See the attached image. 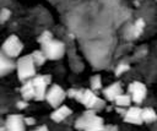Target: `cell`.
Listing matches in <instances>:
<instances>
[{"instance_id":"obj_1","label":"cell","mask_w":157,"mask_h":131,"mask_svg":"<svg viewBox=\"0 0 157 131\" xmlns=\"http://www.w3.org/2000/svg\"><path fill=\"white\" fill-rule=\"evenodd\" d=\"M75 100L81 103L86 109H93L96 111H98L105 107V102L103 99L98 98L96 92L92 91L91 88L90 89L88 88H80L77 91L76 97H75Z\"/></svg>"},{"instance_id":"obj_2","label":"cell","mask_w":157,"mask_h":131,"mask_svg":"<svg viewBox=\"0 0 157 131\" xmlns=\"http://www.w3.org/2000/svg\"><path fill=\"white\" fill-rule=\"evenodd\" d=\"M16 71L17 77L20 81L25 82L27 80H32L37 72H36V64L33 61L32 55H23L20 56L16 61Z\"/></svg>"},{"instance_id":"obj_3","label":"cell","mask_w":157,"mask_h":131,"mask_svg":"<svg viewBox=\"0 0 157 131\" xmlns=\"http://www.w3.org/2000/svg\"><path fill=\"white\" fill-rule=\"evenodd\" d=\"M40 49L43 50L48 60H59L65 54V44L55 38L40 44Z\"/></svg>"},{"instance_id":"obj_4","label":"cell","mask_w":157,"mask_h":131,"mask_svg":"<svg viewBox=\"0 0 157 131\" xmlns=\"http://www.w3.org/2000/svg\"><path fill=\"white\" fill-rule=\"evenodd\" d=\"M22 50H23V43L21 42V39L16 34L9 36L1 47V51L11 59L18 58Z\"/></svg>"},{"instance_id":"obj_5","label":"cell","mask_w":157,"mask_h":131,"mask_svg":"<svg viewBox=\"0 0 157 131\" xmlns=\"http://www.w3.org/2000/svg\"><path fill=\"white\" fill-rule=\"evenodd\" d=\"M66 97H67V95H66V91H64L61 86H59V84H56V83H53V84L49 87L48 92H47L45 100L48 102V104H49L52 108L56 109V108H59L60 105H63V102H64V99H65Z\"/></svg>"},{"instance_id":"obj_6","label":"cell","mask_w":157,"mask_h":131,"mask_svg":"<svg viewBox=\"0 0 157 131\" xmlns=\"http://www.w3.org/2000/svg\"><path fill=\"white\" fill-rule=\"evenodd\" d=\"M52 81L50 75H36L32 78L34 89H36V100H45V95L48 92V86Z\"/></svg>"},{"instance_id":"obj_7","label":"cell","mask_w":157,"mask_h":131,"mask_svg":"<svg viewBox=\"0 0 157 131\" xmlns=\"http://www.w3.org/2000/svg\"><path fill=\"white\" fill-rule=\"evenodd\" d=\"M128 91L130 93V97L132 99L134 103H136V105L141 104L144 102V99L146 98V93H147V88L145 86V83L139 82V81H134L129 84Z\"/></svg>"},{"instance_id":"obj_8","label":"cell","mask_w":157,"mask_h":131,"mask_svg":"<svg viewBox=\"0 0 157 131\" xmlns=\"http://www.w3.org/2000/svg\"><path fill=\"white\" fill-rule=\"evenodd\" d=\"M6 131H26L25 116L22 114H10L7 115L5 122Z\"/></svg>"},{"instance_id":"obj_9","label":"cell","mask_w":157,"mask_h":131,"mask_svg":"<svg viewBox=\"0 0 157 131\" xmlns=\"http://www.w3.org/2000/svg\"><path fill=\"white\" fill-rule=\"evenodd\" d=\"M141 113H142V108H140L139 105L129 107L124 115V121L128 124H132V125H141L144 124Z\"/></svg>"},{"instance_id":"obj_10","label":"cell","mask_w":157,"mask_h":131,"mask_svg":"<svg viewBox=\"0 0 157 131\" xmlns=\"http://www.w3.org/2000/svg\"><path fill=\"white\" fill-rule=\"evenodd\" d=\"M96 115H97V114H96V110H93V109H87L86 111H83V114H82L80 118L76 119V121H75V129H76V130H82V131H85V130L87 129V126L92 122V120L94 119Z\"/></svg>"},{"instance_id":"obj_11","label":"cell","mask_w":157,"mask_h":131,"mask_svg":"<svg viewBox=\"0 0 157 131\" xmlns=\"http://www.w3.org/2000/svg\"><path fill=\"white\" fill-rule=\"evenodd\" d=\"M103 95L105 99L110 100V102H114V99L123 93V88H121V83L118 81V82H113L110 83L109 86H107L105 88H103Z\"/></svg>"},{"instance_id":"obj_12","label":"cell","mask_w":157,"mask_h":131,"mask_svg":"<svg viewBox=\"0 0 157 131\" xmlns=\"http://www.w3.org/2000/svg\"><path fill=\"white\" fill-rule=\"evenodd\" d=\"M71 114H72V110L67 105H60L59 108L54 109V111L50 114V119L54 122H61Z\"/></svg>"},{"instance_id":"obj_13","label":"cell","mask_w":157,"mask_h":131,"mask_svg":"<svg viewBox=\"0 0 157 131\" xmlns=\"http://www.w3.org/2000/svg\"><path fill=\"white\" fill-rule=\"evenodd\" d=\"M21 95L23 98V100H31V99H34L36 97V89H34V86H33V82L32 80H27L23 82L22 87H21Z\"/></svg>"},{"instance_id":"obj_14","label":"cell","mask_w":157,"mask_h":131,"mask_svg":"<svg viewBox=\"0 0 157 131\" xmlns=\"http://www.w3.org/2000/svg\"><path fill=\"white\" fill-rule=\"evenodd\" d=\"M13 69H16V62H13L11 60V58H9L7 55H5L1 51V54H0V71H1V75L5 76L7 72L12 71Z\"/></svg>"},{"instance_id":"obj_15","label":"cell","mask_w":157,"mask_h":131,"mask_svg":"<svg viewBox=\"0 0 157 131\" xmlns=\"http://www.w3.org/2000/svg\"><path fill=\"white\" fill-rule=\"evenodd\" d=\"M141 116H142V121L146 122V124H152V122H155L157 120V113L151 107L142 108Z\"/></svg>"},{"instance_id":"obj_16","label":"cell","mask_w":157,"mask_h":131,"mask_svg":"<svg viewBox=\"0 0 157 131\" xmlns=\"http://www.w3.org/2000/svg\"><path fill=\"white\" fill-rule=\"evenodd\" d=\"M132 99L130 97V94H126V93H121L119 94L115 99H114V103L117 107H121V108H126V107H130Z\"/></svg>"},{"instance_id":"obj_17","label":"cell","mask_w":157,"mask_h":131,"mask_svg":"<svg viewBox=\"0 0 157 131\" xmlns=\"http://www.w3.org/2000/svg\"><path fill=\"white\" fill-rule=\"evenodd\" d=\"M31 55H32V58H33V61H34L36 66H42V65H44V62L48 60L42 49H40V50H33Z\"/></svg>"},{"instance_id":"obj_18","label":"cell","mask_w":157,"mask_h":131,"mask_svg":"<svg viewBox=\"0 0 157 131\" xmlns=\"http://www.w3.org/2000/svg\"><path fill=\"white\" fill-rule=\"evenodd\" d=\"M90 84H91V89L92 91H94V92L99 91L102 88V77H101V75L97 73V75L92 76L91 81H90Z\"/></svg>"},{"instance_id":"obj_19","label":"cell","mask_w":157,"mask_h":131,"mask_svg":"<svg viewBox=\"0 0 157 131\" xmlns=\"http://www.w3.org/2000/svg\"><path fill=\"white\" fill-rule=\"evenodd\" d=\"M53 38H54V37H53V33H52L50 31H43V32L40 33V36L37 38V42H38L39 44H43V43H45V42L53 39Z\"/></svg>"},{"instance_id":"obj_20","label":"cell","mask_w":157,"mask_h":131,"mask_svg":"<svg viewBox=\"0 0 157 131\" xmlns=\"http://www.w3.org/2000/svg\"><path fill=\"white\" fill-rule=\"evenodd\" d=\"M145 28V21L142 18H139L135 21V24H134V32H135V36H139Z\"/></svg>"},{"instance_id":"obj_21","label":"cell","mask_w":157,"mask_h":131,"mask_svg":"<svg viewBox=\"0 0 157 131\" xmlns=\"http://www.w3.org/2000/svg\"><path fill=\"white\" fill-rule=\"evenodd\" d=\"M128 70H129V65H128L126 62H120V64H118V66L115 67L114 75H115V76H120V75H123L124 72H126Z\"/></svg>"},{"instance_id":"obj_22","label":"cell","mask_w":157,"mask_h":131,"mask_svg":"<svg viewBox=\"0 0 157 131\" xmlns=\"http://www.w3.org/2000/svg\"><path fill=\"white\" fill-rule=\"evenodd\" d=\"M10 16H11V11L9 9H2L1 10V13H0V21H1V23L6 22L10 18Z\"/></svg>"},{"instance_id":"obj_23","label":"cell","mask_w":157,"mask_h":131,"mask_svg":"<svg viewBox=\"0 0 157 131\" xmlns=\"http://www.w3.org/2000/svg\"><path fill=\"white\" fill-rule=\"evenodd\" d=\"M77 88H69L67 91H66V95L69 97V98H72V99H75V97H76V94H77Z\"/></svg>"},{"instance_id":"obj_24","label":"cell","mask_w":157,"mask_h":131,"mask_svg":"<svg viewBox=\"0 0 157 131\" xmlns=\"http://www.w3.org/2000/svg\"><path fill=\"white\" fill-rule=\"evenodd\" d=\"M28 107V102L27 100H18L17 103H16V108L17 109H25V108H27Z\"/></svg>"},{"instance_id":"obj_25","label":"cell","mask_w":157,"mask_h":131,"mask_svg":"<svg viewBox=\"0 0 157 131\" xmlns=\"http://www.w3.org/2000/svg\"><path fill=\"white\" fill-rule=\"evenodd\" d=\"M25 124L28 125V126H32V125L36 124V119L34 118H26L25 116Z\"/></svg>"},{"instance_id":"obj_26","label":"cell","mask_w":157,"mask_h":131,"mask_svg":"<svg viewBox=\"0 0 157 131\" xmlns=\"http://www.w3.org/2000/svg\"><path fill=\"white\" fill-rule=\"evenodd\" d=\"M104 131H118V127L115 125H105Z\"/></svg>"},{"instance_id":"obj_27","label":"cell","mask_w":157,"mask_h":131,"mask_svg":"<svg viewBox=\"0 0 157 131\" xmlns=\"http://www.w3.org/2000/svg\"><path fill=\"white\" fill-rule=\"evenodd\" d=\"M31 131H49V129L45 126V125H40V126H37L36 129L31 130Z\"/></svg>"}]
</instances>
